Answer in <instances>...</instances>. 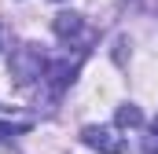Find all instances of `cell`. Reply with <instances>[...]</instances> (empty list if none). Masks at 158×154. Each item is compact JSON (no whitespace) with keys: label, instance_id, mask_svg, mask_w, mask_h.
Instances as JSON below:
<instances>
[{"label":"cell","instance_id":"cell-1","mask_svg":"<svg viewBox=\"0 0 158 154\" xmlns=\"http://www.w3.org/2000/svg\"><path fill=\"white\" fill-rule=\"evenodd\" d=\"M81 140H85V147H92L99 154H125V140L118 136V128H110V125H85Z\"/></svg>","mask_w":158,"mask_h":154},{"label":"cell","instance_id":"cell-2","mask_svg":"<svg viewBox=\"0 0 158 154\" xmlns=\"http://www.w3.org/2000/svg\"><path fill=\"white\" fill-rule=\"evenodd\" d=\"M55 33L63 40L77 37L81 33V15H74V11H63V15H55Z\"/></svg>","mask_w":158,"mask_h":154},{"label":"cell","instance_id":"cell-3","mask_svg":"<svg viewBox=\"0 0 158 154\" xmlns=\"http://www.w3.org/2000/svg\"><path fill=\"white\" fill-rule=\"evenodd\" d=\"M140 121H143L140 107H121V110H118V125H121V128H136Z\"/></svg>","mask_w":158,"mask_h":154},{"label":"cell","instance_id":"cell-4","mask_svg":"<svg viewBox=\"0 0 158 154\" xmlns=\"http://www.w3.org/2000/svg\"><path fill=\"white\" fill-rule=\"evenodd\" d=\"M15 132H26V125H0V140H7Z\"/></svg>","mask_w":158,"mask_h":154},{"label":"cell","instance_id":"cell-5","mask_svg":"<svg viewBox=\"0 0 158 154\" xmlns=\"http://www.w3.org/2000/svg\"><path fill=\"white\" fill-rule=\"evenodd\" d=\"M143 154H158V143H155V140H147V147H143Z\"/></svg>","mask_w":158,"mask_h":154},{"label":"cell","instance_id":"cell-6","mask_svg":"<svg viewBox=\"0 0 158 154\" xmlns=\"http://www.w3.org/2000/svg\"><path fill=\"white\" fill-rule=\"evenodd\" d=\"M155 132H158V117H155Z\"/></svg>","mask_w":158,"mask_h":154}]
</instances>
